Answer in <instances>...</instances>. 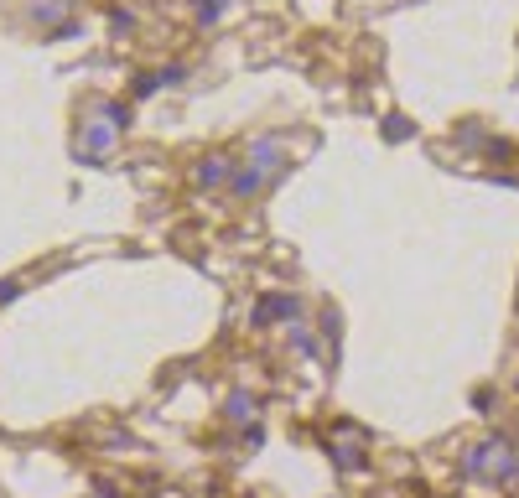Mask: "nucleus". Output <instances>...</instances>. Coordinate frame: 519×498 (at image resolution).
<instances>
[{"instance_id": "obj_1", "label": "nucleus", "mask_w": 519, "mask_h": 498, "mask_svg": "<svg viewBox=\"0 0 519 498\" xmlns=\"http://www.w3.org/2000/svg\"><path fill=\"white\" fill-rule=\"evenodd\" d=\"M249 317H255V327H265V322H291V317H301V296L275 290V296H265V301L249 311Z\"/></svg>"}, {"instance_id": "obj_2", "label": "nucleus", "mask_w": 519, "mask_h": 498, "mask_svg": "<svg viewBox=\"0 0 519 498\" xmlns=\"http://www.w3.org/2000/svg\"><path fill=\"white\" fill-rule=\"evenodd\" d=\"M270 182L265 166H245V171H234L228 177V187H234V198H260V187Z\"/></svg>"}, {"instance_id": "obj_3", "label": "nucleus", "mask_w": 519, "mask_h": 498, "mask_svg": "<svg viewBox=\"0 0 519 498\" xmlns=\"http://www.w3.org/2000/svg\"><path fill=\"white\" fill-rule=\"evenodd\" d=\"M234 177V166H228V156H203L198 161V187H218Z\"/></svg>"}, {"instance_id": "obj_4", "label": "nucleus", "mask_w": 519, "mask_h": 498, "mask_svg": "<svg viewBox=\"0 0 519 498\" xmlns=\"http://www.w3.org/2000/svg\"><path fill=\"white\" fill-rule=\"evenodd\" d=\"M224 415L245 426V420H255V415H260V400H255V394H245V390H234V394L224 400Z\"/></svg>"}, {"instance_id": "obj_5", "label": "nucleus", "mask_w": 519, "mask_h": 498, "mask_svg": "<svg viewBox=\"0 0 519 498\" xmlns=\"http://www.w3.org/2000/svg\"><path fill=\"white\" fill-rule=\"evenodd\" d=\"M291 343H296V353H307V358L317 353V343L307 337V327H291Z\"/></svg>"}, {"instance_id": "obj_6", "label": "nucleus", "mask_w": 519, "mask_h": 498, "mask_svg": "<svg viewBox=\"0 0 519 498\" xmlns=\"http://www.w3.org/2000/svg\"><path fill=\"white\" fill-rule=\"evenodd\" d=\"M218 11H224V0H198V16L203 21H218Z\"/></svg>"}, {"instance_id": "obj_7", "label": "nucleus", "mask_w": 519, "mask_h": 498, "mask_svg": "<svg viewBox=\"0 0 519 498\" xmlns=\"http://www.w3.org/2000/svg\"><path fill=\"white\" fill-rule=\"evenodd\" d=\"M21 296V281H0V301H16Z\"/></svg>"}]
</instances>
